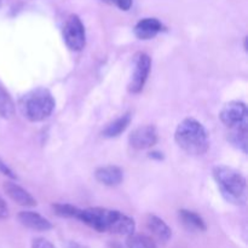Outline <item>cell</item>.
Listing matches in <instances>:
<instances>
[{
    "mask_svg": "<svg viewBox=\"0 0 248 248\" xmlns=\"http://www.w3.org/2000/svg\"><path fill=\"white\" fill-rule=\"evenodd\" d=\"M178 218L182 225L189 232H206V229H207L205 220L193 211L179 210Z\"/></svg>",
    "mask_w": 248,
    "mask_h": 248,
    "instance_id": "obj_14",
    "label": "cell"
},
{
    "mask_svg": "<svg viewBox=\"0 0 248 248\" xmlns=\"http://www.w3.org/2000/svg\"><path fill=\"white\" fill-rule=\"evenodd\" d=\"M103 1L111 5H115L118 9L123 10V11H128L132 7L133 4V0H103Z\"/></svg>",
    "mask_w": 248,
    "mask_h": 248,
    "instance_id": "obj_20",
    "label": "cell"
},
{
    "mask_svg": "<svg viewBox=\"0 0 248 248\" xmlns=\"http://www.w3.org/2000/svg\"><path fill=\"white\" fill-rule=\"evenodd\" d=\"M0 171H1L2 173L5 174V176L10 177V178H16V176L14 174V172H12L11 170H10L9 167H7L6 165H5L4 162H1V161H0Z\"/></svg>",
    "mask_w": 248,
    "mask_h": 248,
    "instance_id": "obj_23",
    "label": "cell"
},
{
    "mask_svg": "<svg viewBox=\"0 0 248 248\" xmlns=\"http://www.w3.org/2000/svg\"><path fill=\"white\" fill-rule=\"evenodd\" d=\"M164 31H166V28L162 22L154 17H147V18L140 19L133 29L135 35L140 40H150Z\"/></svg>",
    "mask_w": 248,
    "mask_h": 248,
    "instance_id": "obj_9",
    "label": "cell"
},
{
    "mask_svg": "<svg viewBox=\"0 0 248 248\" xmlns=\"http://www.w3.org/2000/svg\"><path fill=\"white\" fill-rule=\"evenodd\" d=\"M77 219L98 232H111L128 237L135 234L136 230V223L132 218L120 211L108 208L94 207L80 210Z\"/></svg>",
    "mask_w": 248,
    "mask_h": 248,
    "instance_id": "obj_1",
    "label": "cell"
},
{
    "mask_svg": "<svg viewBox=\"0 0 248 248\" xmlns=\"http://www.w3.org/2000/svg\"><path fill=\"white\" fill-rule=\"evenodd\" d=\"M150 68H152V60L147 53H138L135 58V69H133L132 78L128 84V91L131 93H140L147 82L149 77Z\"/></svg>",
    "mask_w": 248,
    "mask_h": 248,
    "instance_id": "obj_7",
    "label": "cell"
},
{
    "mask_svg": "<svg viewBox=\"0 0 248 248\" xmlns=\"http://www.w3.org/2000/svg\"><path fill=\"white\" fill-rule=\"evenodd\" d=\"M177 145L190 155H203L208 150L210 142L206 128L193 118H186L179 123L174 132Z\"/></svg>",
    "mask_w": 248,
    "mask_h": 248,
    "instance_id": "obj_3",
    "label": "cell"
},
{
    "mask_svg": "<svg viewBox=\"0 0 248 248\" xmlns=\"http://www.w3.org/2000/svg\"><path fill=\"white\" fill-rule=\"evenodd\" d=\"M148 230L156 237L159 241L167 242L172 237V230L161 218L156 217V216L149 215L145 220Z\"/></svg>",
    "mask_w": 248,
    "mask_h": 248,
    "instance_id": "obj_13",
    "label": "cell"
},
{
    "mask_svg": "<svg viewBox=\"0 0 248 248\" xmlns=\"http://www.w3.org/2000/svg\"><path fill=\"white\" fill-rule=\"evenodd\" d=\"M132 120V115L131 113H126L124 115H121L120 118L115 119L113 123H110L109 125H107V127L104 128L102 136L106 138H115L118 136H120L126 128L128 127V125L131 124Z\"/></svg>",
    "mask_w": 248,
    "mask_h": 248,
    "instance_id": "obj_15",
    "label": "cell"
},
{
    "mask_svg": "<svg viewBox=\"0 0 248 248\" xmlns=\"http://www.w3.org/2000/svg\"><path fill=\"white\" fill-rule=\"evenodd\" d=\"M55 106L56 102L53 96L44 87L31 90L19 101L22 114L31 123H39L47 119L52 114Z\"/></svg>",
    "mask_w": 248,
    "mask_h": 248,
    "instance_id": "obj_4",
    "label": "cell"
},
{
    "mask_svg": "<svg viewBox=\"0 0 248 248\" xmlns=\"http://www.w3.org/2000/svg\"><path fill=\"white\" fill-rule=\"evenodd\" d=\"M63 40L72 51H81L86 45V31L78 15H70L63 26Z\"/></svg>",
    "mask_w": 248,
    "mask_h": 248,
    "instance_id": "obj_6",
    "label": "cell"
},
{
    "mask_svg": "<svg viewBox=\"0 0 248 248\" xmlns=\"http://www.w3.org/2000/svg\"><path fill=\"white\" fill-rule=\"evenodd\" d=\"M157 140H159L157 131L153 125L140 126L128 136V143L131 147L137 150H144L154 147L157 143Z\"/></svg>",
    "mask_w": 248,
    "mask_h": 248,
    "instance_id": "obj_8",
    "label": "cell"
},
{
    "mask_svg": "<svg viewBox=\"0 0 248 248\" xmlns=\"http://www.w3.org/2000/svg\"><path fill=\"white\" fill-rule=\"evenodd\" d=\"M247 136L248 131H234V132L228 133V140L232 143V145H234L235 148L241 150L244 154H246L248 145Z\"/></svg>",
    "mask_w": 248,
    "mask_h": 248,
    "instance_id": "obj_17",
    "label": "cell"
},
{
    "mask_svg": "<svg viewBox=\"0 0 248 248\" xmlns=\"http://www.w3.org/2000/svg\"><path fill=\"white\" fill-rule=\"evenodd\" d=\"M219 119L229 132L248 131V110L244 102H228L220 110Z\"/></svg>",
    "mask_w": 248,
    "mask_h": 248,
    "instance_id": "obj_5",
    "label": "cell"
},
{
    "mask_svg": "<svg viewBox=\"0 0 248 248\" xmlns=\"http://www.w3.org/2000/svg\"><path fill=\"white\" fill-rule=\"evenodd\" d=\"M31 248H56L55 245L52 242H50L48 240L43 239V237H38V239H34L31 242Z\"/></svg>",
    "mask_w": 248,
    "mask_h": 248,
    "instance_id": "obj_21",
    "label": "cell"
},
{
    "mask_svg": "<svg viewBox=\"0 0 248 248\" xmlns=\"http://www.w3.org/2000/svg\"><path fill=\"white\" fill-rule=\"evenodd\" d=\"M15 115V103L6 90L0 85V118L11 119Z\"/></svg>",
    "mask_w": 248,
    "mask_h": 248,
    "instance_id": "obj_16",
    "label": "cell"
},
{
    "mask_svg": "<svg viewBox=\"0 0 248 248\" xmlns=\"http://www.w3.org/2000/svg\"><path fill=\"white\" fill-rule=\"evenodd\" d=\"M94 177L101 184L107 186H116L123 183L124 172L118 166L99 167L94 172Z\"/></svg>",
    "mask_w": 248,
    "mask_h": 248,
    "instance_id": "obj_12",
    "label": "cell"
},
{
    "mask_svg": "<svg viewBox=\"0 0 248 248\" xmlns=\"http://www.w3.org/2000/svg\"><path fill=\"white\" fill-rule=\"evenodd\" d=\"M9 207H7L6 202L0 198V219H6V218H9Z\"/></svg>",
    "mask_w": 248,
    "mask_h": 248,
    "instance_id": "obj_22",
    "label": "cell"
},
{
    "mask_svg": "<svg viewBox=\"0 0 248 248\" xmlns=\"http://www.w3.org/2000/svg\"><path fill=\"white\" fill-rule=\"evenodd\" d=\"M1 4H2V0H0V7H1Z\"/></svg>",
    "mask_w": 248,
    "mask_h": 248,
    "instance_id": "obj_24",
    "label": "cell"
},
{
    "mask_svg": "<svg viewBox=\"0 0 248 248\" xmlns=\"http://www.w3.org/2000/svg\"><path fill=\"white\" fill-rule=\"evenodd\" d=\"M52 208L56 215L60 216V217L75 218V219L78 218V215H79L80 211V208L72 205H68V203H56V205L52 206Z\"/></svg>",
    "mask_w": 248,
    "mask_h": 248,
    "instance_id": "obj_19",
    "label": "cell"
},
{
    "mask_svg": "<svg viewBox=\"0 0 248 248\" xmlns=\"http://www.w3.org/2000/svg\"><path fill=\"white\" fill-rule=\"evenodd\" d=\"M4 190L7 194L12 201L18 203L19 206H24V207H34L36 206V200L22 186L18 184L14 183V182H5L4 183Z\"/></svg>",
    "mask_w": 248,
    "mask_h": 248,
    "instance_id": "obj_11",
    "label": "cell"
},
{
    "mask_svg": "<svg viewBox=\"0 0 248 248\" xmlns=\"http://www.w3.org/2000/svg\"><path fill=\"white\" fill-rule=\"evenodd\" d=\"M17 218L23 227L35 230V232H47V230L52 229V224H51L50 220L36 212L22 211L18 213Z\"/></svg>",
    "mask_w": 248,
    "mask_h": 248,
    "instance_id": "obj_10",
    "label": "cell"
},
{
    "mask_svg": "<svg viewBox=\"0 0 248 248\" xmlns=\"http://www.w3.org/2000/svg\"><path fill=\"white\" fill-rule=\"evenodd\" d=\"M213 178L220 194L228 202L244 206L247 202V181L241 172L232 167L219 165L213 169Z\"/></svg>",
    "mask_w": 248,
    "mask_h": 248,
    "instance_id": "obj_2",
    "label": "cell"
},
{
    "mask_svg": "<svg viewBox=\"0 0 248 248\" xmlns=\"http://www.w3.org/2000/svg\"><path fill=\"white\" fill-rule=\"evenodd\" d=\"M127 248H157L150 237L140 234H132L127 237Z\"/></svg>",
    "mask_w": 248,
    "mask_h": 248,
    "instance_id": "obj_18",
    "label": "cell"
}]
</instances>
